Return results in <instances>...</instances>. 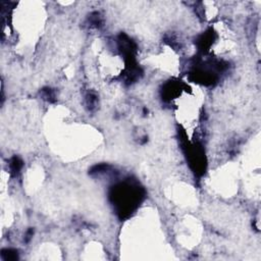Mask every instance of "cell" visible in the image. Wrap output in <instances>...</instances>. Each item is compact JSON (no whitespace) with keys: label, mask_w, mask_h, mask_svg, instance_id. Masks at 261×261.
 Returning <instances> with one entry per match:
<instances>
[{"label":"cell","mask_w":261,"mask_h":261,"mask_svg":"<svg viewBox=\"0 0 261 261\" xmlns=\"http://www.w3.org/2000/svg\"><path fill=\"white\" fill-rule=\"evenodd\" d=\"M22 161L19 160L18 158H17V157H14L13 160H11V162H10V167H11V169H13V171H18L19 170V168H21L22 167Z\"/></svg>","instance_id":"6da1fadb"}]
</instances>
